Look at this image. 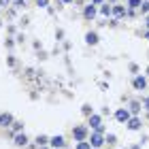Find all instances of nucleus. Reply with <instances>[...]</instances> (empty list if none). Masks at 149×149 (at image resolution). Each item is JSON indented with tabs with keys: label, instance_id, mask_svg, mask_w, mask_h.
Returning <instances> with one entry per match:
<instances>
[{
	"label": "nucleus",
	"instance_id": "obj_6",
	"mask_svg": "<svg viewBox=\"0 0 149 149\" xmlns=\"http://www.w3.org/2000/svg\"><path fill=\"white\" fill-rule=\"evenodd\" d=\"M92 145H94V147H100V145H102V136H100L98 132L92 134Z\"/></svg>",
	"mask_w": 149,
	"mask_h": 149
},
{
	"label": "nucleus",
	"instance_id": "obj_9",
	"mask_svg": "<svg viewBox=\"0 0 149 149\" xmlns=\"http://www.w3.org/2000/svg\"><path fill=\"white\" fill-rule=\"evenodd\" d=\"M128 128H130V130H139V128H141V121H139V119H128Z\"/></svg>",
	"mask_w": 149,
	"mask_h": 149
},
{
	"label": "nucleus",
	"instance_id": "obj_2",
	"mask_svg": "<svg viewBox=\"0 0 149 149\" xmlns=\"http://www.w3.org/2000/svg\"><path fill=\"white\" fill-rule=\"evenodd\" d=\"M115 117H117L119 121H128V119H130V113H128V111H124V109H119L117 113H115Z\"/></svg>",
	"mask_w": 149,
	"mask_h": 149
},
{
	"label": "nucleus",
	"instance_id": "obj_17",
	"mask_svg": "<svg viewBox=\"0 0 149 149\" xmlns=\"http://www.w3.org/2000/svg\"><path fill=\"white\" fill-rule=\"evenodd\" d=\"M36 4L38 6H47V0H36Z\"/></svg>",
	"mask_w": 149,
	"mask_h": 149
},
{
	"label": "nucleus",
	"instance_id": "obj_10",
	"mask_svg": "<svg viewBox=\"0 0 149 149\" xmlns=\"http://www.w3.org/2000/svg\"><path fill=\"white\" fill-rule=\"evenodd\" d=\"M15 141H17V145H28V136L26 134H17Z\"/></svg>",
	"mask_w": 149,
	"mask_h": 149
},
{
	"label": "nucleus",
	"instance_id": "obj_4",
	"mask_svg": "<svg viewBox=\"0 0 149 149\" xmlns=\"http://www.w3.org/2000/svg\"><path fill=\"white\" fill-rule=\"evenodd\" d=\"M49 143H51L53 147H58V149H62V147H64V139H62V136H53V139L49 141Z\"/></svg>",
	"mask_w": 149,
	"mask_h": 149
},
{
	"label": "nucleus",
	"instance_id": "obj_13",
	"mask_svg": "<svg viewBox=\"0 0 149 149\" xmlns=\"http://www.w3.org/2000/svg\"><path fill=\"white\" fill-rule=\"evenodd\" d=\"M141 4H143V0H130V6H132V9H139Z\"/></svg>",
	"mask_w": 149,
	"mask_h": 149
},
{
	"label": "nucleus",
	"instance_id": "obj_23",
	"mask_svg": "<svg viewBox=\"0 0 149 149\" xmlns=\"http://www.w3.org/2000/svg\"><path fill=\"white\" fill-rule=\"evenodd\" d=\"M145 26H147V28H149V17H147V22H145Z\"/></svg>",
	"mask_w": 149,
	"mask_h": 149
},
{
	"label": "nucleus",
	"instance_id": "obj_11",
	"mask_svg": "<svg viewBox=\"0 0 149 149\" xmlns=\"http://www.w3.org/2000/svg\"><path fill=\"white\" fill-rule=\"evenodd\" d=\"M90 124L94 126V130H96V128L100 126V117H98V115H92V117H90Z\"/></svg>",
	"mask_w": 149,
	"mask_h": 149
},
{
	"label": "nucleus",
	"instance_id": "obj_16",
	"mask_svg": "<svg viewBox=\"0 0 149 149\" xmlns=\"http://www.w3.org/2000/svg\"><path fill=\"white\" fill-rule=\"evenodd\" d=\"M77 149H92V147L87 145V143H79V147H77Z\"/></svg>",
	"mask_w": 149,
	"mask_h": 149
},
{
	"label": "nucleus",
	"instance_id": "obj_19",
	"mask_svg": "<svg viewBox=\"0 0 149 149\" xmlns=\"http://www.w3.org/2000/svg\"><path fill=\"white\" fill-rule=\"evenodd\" d=\"M17 6H26V0H17Z\"/></svg>",
	"mask_w": 149,
	"mask_h": 149
},
{
	"label": "nucleus",
	"instance_id": "obj_20",
	"mask_svg": "<svg viewBox=\"0 0 149 149\" xmlns=\"http://www.w3.org/2000/svg\"><path fill=\"white\" fill-rule=\"evenodd\" d=\"M0 4H9V0H0Z\"/></svg>",
	"mask_w": 149,
	"mask_h": 149
},
{
	"label": "nucleus",
	"instance_id": "obj_5",
	"mask_svg": "<svg viewBox=\"0 0 149 149\" xmlns=\"http://www.w3.org/2000/svg\"><path fill=\"white\" fill-rule=\"evenodd\" d=\"M11 121H13V117H11L9 113H2V115H0V126H9Z\"/></svg>",
	"mask_w": 149,
	"mask_h": 149
},
{
	"label": "nucleus",
	"instance_id": "obj_8",
	"mask_svg": "<svg viewBox=\"0 0 149 149\" xmlns=\"http://www.w3.org/2000/svg\"><path fill=\"white\" fill-rule=\"evenodd\" d=\"M94 15H96V6H94V4H90V6L85 9V17H87V19H92Z\"/></svg>",
	"mask_w": 149,
	"mask_h": 149
},
{
	"label": "nucleus",
	"instance_id": "obj_7",
	"mask_svg": "<svg viewBox=\"0 0 149 149\" xmlns=\"http://www.w3.org/2000/svg\"><path fill=\"white\" fill-rule=\"evenodd\" d=\"M85 40H87L90 45H96V43H98V34H96V32H90V34L85 36Z\"/></svg>",
	"mask_w": 149,
	"mask_h": 149
},
{
	"label": "nucleus",
	"instance_id": "obj_21",
	"mask_svg": "<svg viewBox=\"0 0 149 149\" xmlns=\"http://www.w3.org/2000/svg\"><path fill=\"white\" fill-rule=\"evenodd\" d=\"M145 107H147V109H149V98H147V100H145Z\"/></svg>",
	"mask_w": 149,
	"mask_h": 149
},
{
	"label": "nucleus",
	"instance_id": "obj_18",
	"mask_svg": "<svg viewBox=\"0 0 149 149\" xmlns=\"http://www.w3.org/2000/svg\"><path fill=\"white\" fill-rule=\"evenodd\" d=\"M141 9H143V11H149V2H143V4H141Z\"/></svg>",
	"mask_w": 149,
	"mask_h": 149
},
{
	"label": "nucleus",
	"instance_id": "obj_22",
	"mask_svg": "<svg viewBox=\"0 0 149 149\" xmlns=\"http://www.w3.org/2000/svg\"><path fill=\"white\" fill-rule=\"evenodd\" d=\"M92 2H94V4H98V2H102V0H92Z\"/></svg>",
	"mask_w": 149,
	"mask_h": 149
},
{
	"label": "nucleus",
	"instance_id": "obj_12",
	"mask_svg": "<svg viewBox=\"0 0 149 149\" xmlns=\"http://www.w3.org/2000/svg\"><path fill=\"white\" fill-rule=\"evenodd\" d=\"M111 13H115V15H117V17H121V15H124V9H121V6H113V9H111Z\"/></svg>",
	"mask_w": 149,
	"mask_h": 149
},
{
	"label": "nucleus",
	"instance_id": "obj_24",
	"mask_svg": "<svg viewBox=\"0 0 149 149\" xmlns=\"http://www.w3.org/2000/svg\"><path fill=\"white\" fill-rule=\"evenodd\" d=\"M64 2H70V0H64Z\"/></svg>",
	"mask_w": 149,
	"mask_h": 149
},
{
	"label": "nucleus",
	"instance_id": "obj_25",
	"mask_svg": "<svg viewBox=\"0 0 149 149\" xmlns=\"http://www.w3.org/2000/svg\"><path fill=\"white\" fill-rule=\"evenodd\" d=\"M147 72H149V68H147Z\"/></svg>",
	"mask_w": 149,
	"mask_h": 149
},
{
	"label": "nucleus",
	"instance_id": "obj_3",
	"mask_svg": "<svg viewBox=\"0 0 149 149\" xmlns=\"http://www.w3.org/2000/svg\"><path fill=\"white\" fill-rule=\"evenodd\" d=\"M145 85H147L145 77H136L134 79V87H136V90H145Z\"/></svg>",
	"mask_w": 149,
	"mask_h": 149
},
{
	"label": "nucleus",
	"instance_id": "obj_14",
	"mask_svg": "<svg viewBox=\"0 0 149 149\" xmlns=\"http://www.w3.org/2000/svg\"><path fill=\"white\" fill-rule=\"evenodd\" d=\"M139 109H141V102H132V104H130V111H132V113H136Z\"/></svg>",
	"mask_w": 149,
	"mask_h": 149
},
{
	"label": "nucleus",
	"instance_id": "obj_1",
	"mask_svg": "<svg viewBox=\"0 0 149 149\" xmlns=\"http://www.w3.org/2000/svg\"><path fill=\"white\" fill-rule=\"evenodd\" d=\"M72 134H74V139L83 141V139H85V134H87V130H85L83 126H77V128H74V130H72Z\"/></svg>",
	"mask_w": 149,
	"mask_h": 149
},
{
	"label": "nucleus",
	"instance_id": "obj_15",
	"mask_svg": "<svg viewBox=\"0 0 149 149\" xmlns=\"http://www.w3.org/2000/svg\"><path fill=\"white\" fill-rule=\"evenodd\" d=\"M36 143H38V145H47V139H45V136H38Z\"/></svg>",
	"mask_w": 149,
	"mask_h": 149
}]
</instances>
